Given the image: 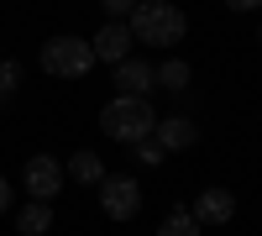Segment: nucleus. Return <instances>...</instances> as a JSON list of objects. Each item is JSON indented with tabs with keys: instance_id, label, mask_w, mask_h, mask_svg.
Segmentation results:
<instances>
[{
	"instance_id": "obj_1",
	"label": "nucleus",
	"mask_w": 262,
	"mask_h": 236,
	"mask_svg": "<svg viewBox=\"0 0 262 236\" xmlns=\"http://www.w3.org/2000/svg\"><path fill=\"white\" fill-rule=\"evenodd\" d=\"M152 126H158V111H152V100H142V95H116L100 111V132L111 137V142H121V147L147 142Z\"/></svg>"
},
{
	"instance_id": "obj_2",
	"label": "nucleus",
	"mask_w": 262,
	"mask_h": 236,
	"mask_svg": "<svg viewBox=\"0 0 262 236\" xmlns=\"http://www.w3.org/2000/svg\"><path fill=\"white\" fill-rule=\"evenodd\" d=\"M184 32H189V16L173 6V0H142V6L131 11V37L137 42L173 48V42H184Z\"/></svg>"
},
{
	"instance_id": "obj_3",
	"label": "nucleus",
	"mask_w": 262,
	"mask_h": 236,
	"mask_svg": "<svg viewBox=\"0 0 262 236\" xmlns=\"http://www.w3.org/2000/svg\"><path fill=\"white\" fill-rule=\"evenodd\" d=\"M42 69L53 79H84L95 69V48L84 37H53V42H42Z\"/></svg>"
},
{
	"instance_id": "obj_4",
	"label": "nucleus",
	"mask_w": 262,
	"mask_h": 236,
	"mask_svg": "<svg viewBox=\"0 0 262 236\" xmlns=\"http://www.w3.org/2000/svg\"><path fill=\"white\" fill-rule=\"evenodd\" d=\"M100 210L111 221H131L142 210V184L137 179H126V174H105L100 179Z\"/></svg>"
},
{
	"instance_id": "obj_5",
	"label": "nucleus",
	"mask_w": 262,
	"mask_h": 236,
	"mask_svg": "<svg viewBox=\"0 0 262 236\" xmlns=\"http://www.w3.org/2000/svg\"><path fill=\"white\" fill-rule=\"evenodd\" d=\"M21 179H27V189H32V200H53L63 184H69V174H63V163L58 158H48V153H37V158H27V168H21Z\"/></svg>"
},
{
	"instance_id": "obj_6",
	"label": "nucleus",
	"mask_w": 262,
	"mask_h": 236,
	"mask_svg": "<svg viewBox=\"0 0 262 236\" xmlns=\"http://www.w3.org/2000/svg\"><path fill=\"white\" fill-rule=\"evenodd\" d=\"M152 142L163 147V153H184V147H194L200 142V126H194L189 116H158V126H152Z\"/></svg>"
},
{
	"instance_id": "obj_7",
	"label": "nucleus",
	"mask_w": 262,
	"mask_h": 236,
	"mask_svg": "<svg viewBox=\"0 0 262 236\" xmlns=\"http://www.w3.org/2000/svg\"><path fill=\"white\" fill-rule=\"evenodd\" d=\"M200 226H226L231 216H236V195L231 189H205L200 200H194V210H189Z\"/></svg>"
},
{
	"instance_id": "obj_8",
	"label": "nucleus",
	"mask_w": 262,
	"mask_h": 236,
	"mask_svg": "<svg viewBox=\"0 0 262 236\" xmlns=\"http://www.w3.org/2000/svg\"><path fill=\"white\" fill-rule=\"evenodd\" d=\"M152 84H158V69L152 63H142V58H121L116 63V90L121 95H152Z\"/></svg>"
},
{
	"instance_id": "obj_9",
	"label": "nucleus",
	"mask_w": 262,
	"mask_h": 236,
	"mask_svg": "<svg viewBox=\"0 0 262 236\" xmlns=\"http://www.w3.org/2000/svg\"><path fill=\"white\" fill-rule=\"evenodd\" d=\"M131 42H137V37H131V27H126V21H105V27L95 32V42H90V48H95V58H105V63H121Z\"/></svg>"
},
{
	"instance_id": "obj_10",
	"label": "nucleus",
	"mask_w": 262,
	"mask_h": 236,
	"mask_svg": "<svg viewBox=\"0 0 262 236\" xmlns=\"http://www.w3.org/2000/svg\"><path fill=\"white\" fill-rule=\"evenodd\" d=\"M16 231L21 236H48L53 231V200H32L16 210Z\"/></svg>"
},
{
	"instance_id": "obj_11",
	"label": "nucleus",
	"mask_w": 262,
	"mask_h": 236,
	"mask_svg": "<svg viewBox=\"0 0 262 236\" xmlns=\"http://www.w3.org/2000/svg\"><path fill=\"white\" fill-rule=\"evenodd\" d=\"M63 174H69L74 184H95V189H100V179H105V163H100L95 153H84V147H79V153H74L69 163H63Z\"/></svg>"
},
{
	"instance_id": "obj_12",
	"label": "nucleus",
	"mask_w": 262,
	"mask_h": 236,
	"mask_svg": "<svg viewBox=\"0 0 262 236\" xmlns=\"http://www.w3.org/2000/svg\"><path fill=\"white\" fill-rule=\"evenodd\" d=\"M158 236H200V221L189 210H168V221L158 226Z\"/></svg>"
},
{
	"instance_id": "obj_13",
	"label": "nucleus",
	"mask_w": 262,
	"mask_h": 236,
	"mask_svg": "<svg viewBox=\"0 0 262 236\" xmlns=\"http://www.w3.org/2000/svg\"><path fill=\"white\" fill-rule=\"evenodd\" d=\"M158 84H163V90H184V84H189V63L184 58H168L158 69Z\"/></svg>"
},
{
	"instance_id": "obj_14",
	"label": "nucleus",
	"mask_w": 262,
	"mask_h": 236,
	"mask_svg": "<svg viewBox=\"0 0 262 236\" xmlns=\"http://www.w3.org/2000/svg\"><path fill=\"white\" fill-rule=\"evenodd\" d=\"M16 79H21V63L6 58V63H0V100H11V95H16Z\"/></svg>"
},
{
	"instance_id": "obj_15",
	"label": "nucleus",
	"mask_w": 262,
	"mask_h": 236,
	"mask_svg": "<svg viewBox=\"0 0 262 236\" xmlns=\"http://www.w3.org/2000/svg\"><path fill=\"white\" fill-rule=\"evenodd\" d=\"M131 153H137V158H142L147 168H158V163L168 158V153H163V147H158V142H152V137H147V142H137V147H131Z\"/></svg>"
},
{
	"instance_id": "obj_16",
	"label": "nucleus",
	"mask_w": 262,
	"mask_h": 236,
	"mask_svg": "<svg viewBox=\"0 0 262 236\" xmlns=\"http://www.w3.org/2000/svg\"><path fill=\"white\" fill-rule=\"evenodd\" d=\"M100 6H105V16H111V21H126L131 11L142 6V0H100Z\"/></svg>"
},
{
	"instance_id": "obj_17",
	"label": "nucleus",
	"mask_w": 262,
	"mask_h": 236,
	"mask_svg": "<svg viewBox=\"0 0 262 236\" xmlns=\"http://www.w3.org/2000/svg\"><path fill=\"white\" fill-rule=\"evenodd\" d=\"M226 6H231V11H257L262 0H226Z\"/></svg>"
},
{
	"instance_id": "obj_18",
	"label": "nucleus",
	"mask_w": 262,
	"mask_h": 236,
	"mask_svg": "<svg viewBox=\"0 0 262 236\" xmlns=\"http://www.w3.org/2000/svg\"><path fill=\"white\" fill-rule=\"evenodd\" d=\"M6 205H11V184L0 179V210H6Z\"/></svg>"
},
{
	"instance_id": "obj_19",
	"label": "nucleus",
	"mask_w": 262,
	"mask_h": 236,
	"mask_svg": "<svg viewBox=\"0 0 262 236\" xmlns=\"http://www.w3.org/2000/svg\"><path fill=\"white\" fill-rule=\"evenodd\" d=\"M257 37H262V32H257Z\"/></svg>"
}]
</instances>
